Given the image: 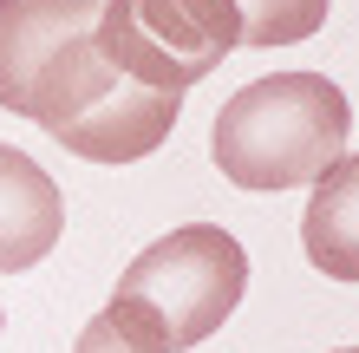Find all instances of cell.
Listing matches in <instances>:
<instances>
[{"label":"cell","mask_w":359,"mask_h":353,"mask_svg":"<svg viewBox=\"0 0 359 353\" xmlns=\"http://www.w3.org/2000/svg\"><path fill=\"white\" fill-rule=\"evenodd\" d=\"M353 105L320 72H268L222 98L209 157L236 190H301L346 157Z\"/></svg>","instance_id":"6da1fadb"},{"label":"cell","mask_w":359,"mask_h":353,"mask_svg":"<svg viewBox=\"0 0 359 353\" xmlns=\"http://www.w3.org/2000/svg\"><path fill=\"white\" fill-rule=\"evenodd\" d=\"M242 288H248L242 242L216 222H183V229L157 236L144 255H131L104 314L144 353H183V347H203L236 314Z\"/></svg>","instance_id":"7a4b0ae2"},{"label":"cell","mask_w":359,"mask_h":353,"mask_svg":"<svg viewBox=\"0 0 359 353\" xmlns=\"http://www.w3.org/2000/svg\"><path fill=\"white\" fill-rule=\"evenodd\" d=\"M104 0H0V105L66 138L124 72L98 53Z\"/></svg>","instance_id":"3957f363"},{"label":"cell","mask_w":359,"mask_h":353,"mask_svg":"<svg viewBox=\"0 0 359 353\" xmlns=\"http://www.w3.org/2000/svg\"><path fill=\"white\" fill-rule=\"evenodd\" d=\"M242 46L236 0H104L98 53L151 92H189Z\"/></svg>","instance_id":"277c9868"},{"label":"cell","mask_w":359,"mask_h":353,"mask_svg":"<svg viewBox=\"0 0 359 353\" xmlns=\"http://www.w3.org/2000/svg\"><path fill=\"white\" fill-rule=\"evenodd\" d=\"M66 197L27 151L0 144V275H27L59 248Z\"/></svg>","instance_id":"5b68a950"},{"label":"cell","mask_w":359,"mask_h":353,"mask_svg":"<svg viewBox=\"0 0 359 353\" xmlns=\"http://www.w3.org/2000/svg\"><path fill=\"white\" fill-rule=\"evenodd\" d=\"M307 262L333 281H359V151H346L333 171L313 177L307 216H301Z\"/></svg>","instance_id":"8992f818"},{"label":"cell","mask_w":359,"mask_h":353,"mask_svg":"<svg viewBox=\"0 0 359 353\" xmlns=\"http://www.w3.org/2000/svg\"><path fill=\"white\" fill-rule=\"evenodd\" d=\"M333 0H236L242 13V46H301L327 27Z\"/></svg>","instance_id":"52a82bcc"},{"label":"cell","mask_w":359,"mask_h":353,"mask_svg":"<svg viewBox=\"0 0 359 353\" xmlns=\"http://www.w3.org/2000/svg\"><path fill=\"white\" fill-rule=\"evenodd\" d=\"M72 353H144L124 327L111 321V314H98V321H86V334H79V347Z\"/></svg>","instance_id":"ba28073f"},{"label":"cell","mask_w":359,"mask_h":353,"mask_svg":"<svg viewBox=\"0 0 359 353\" xmlns=\"http://www.w3.org/2000/svg\"><path fill=\"white\" fill-rule=\"evenodd\" d=\"M340 353H359V347H340Z\"/></svg>","instance_id":"9c48e42d"}]
</instances>
